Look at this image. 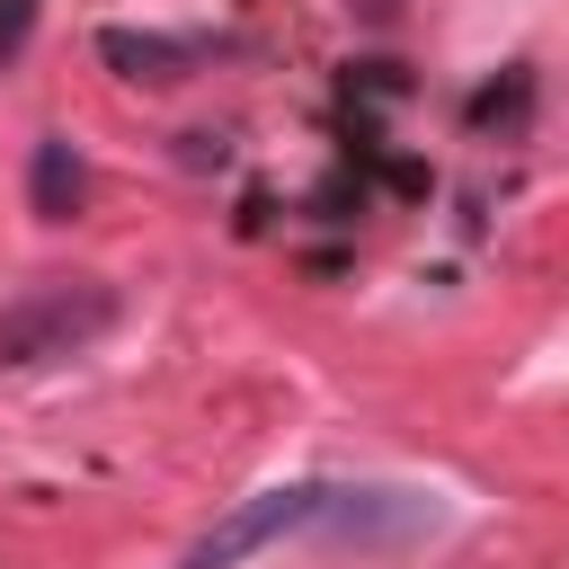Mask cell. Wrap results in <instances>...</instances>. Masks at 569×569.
<instances>
[{"label":"cell","instance_id":"1","mask_svg":"<svg viewBox=\"0 0 569 569\" xmlns=\"http://www.w3.org/2000/svg\"><path fill=\"white\" fill-rule=\"evenodd\" d=\"M116 320H124V293H116V284H98V276H36L27 293L0 302V373L80 356V347H98Z\"/></svg>","mask_w":569,"mask_h":569},{"label":"cell","instance_id":"6","mask_svg":"<svg viewBox=\"0 0 569 569\" xmlns=\"http://www.w3.org/2000/svg\"><path fill=\"white\" fill-rule=\"evenodd\" d=\"M27 27H36V0H0V62L27 44Z\"/></svg>","mask_w":569,"mask_h":569},{"label":"cell","instance_id":"2","mask_svg":"<svg viewBox=\"0 0 569 569\" xmlns=\"http://www.w3.org/2000/svg\"><path fill=\"white\" fill-rule=\"evenodd\" d=\"M445 525V507L427 498V489H356V480H329L320 489V507H311V542H329V551H409V542H427Z\"/></svg>","mask_w":569,"mask_h":569},{"label":"cell","instance_id":"5","mask_svg":"<svg viewBox=\"0 0 569 569\" xmlns=\"http://www.w3.org/2000/svg\"><path fill=\"white\" fill-rule=\"evenodd\" d=\"M27 204H36L44 222H71V213L89 204V160L71 151V133H44V142H36V160H27Z\"/></svg>","mask_w":569,"mask_h":569},{"label":"cell","instance_id":"7","mask_svg":"<svg viewBox=\"0 0 569 569\" xmlns=\"http://www.w3.org/2000/svg\"><path fill=\"white\" fill-rule=\"evenodd\" d=\"M400 9H409V0H347V18H356V27H373V36H382V27H400Z\"/></svg>","mask_w":569,"mask_h":569},{"label":"cell","instance_id":"4","mask_svg":"<svg viewBox=\"0 0 569 569\" xmlns=\"http://www.w3.org/2000/svg\"><path fill=\"white\" fill-rule=\"evenodd\" d=\"M98 62L133 89H178L196 80V44L187 36H160V27H98Z\"/></svg>","mask_w":569,"mask_h":569},{"label":"cell","instance_id":"3","mask_svg":"<svg viewBox=\"0 0 569 569\" xmlns=\"http://www.w3.org/2000/svg\"><path fill=\"white\" fill-rule=\"evenodd\" d=\"M320 489L329 480H284V489H258V498H240L231 516H213L169 569H240L249 551H267V542H284V533H302L311 525V507H320Z\"/></svg>","mask_w":569,"mask_h":569}]
</instances>
